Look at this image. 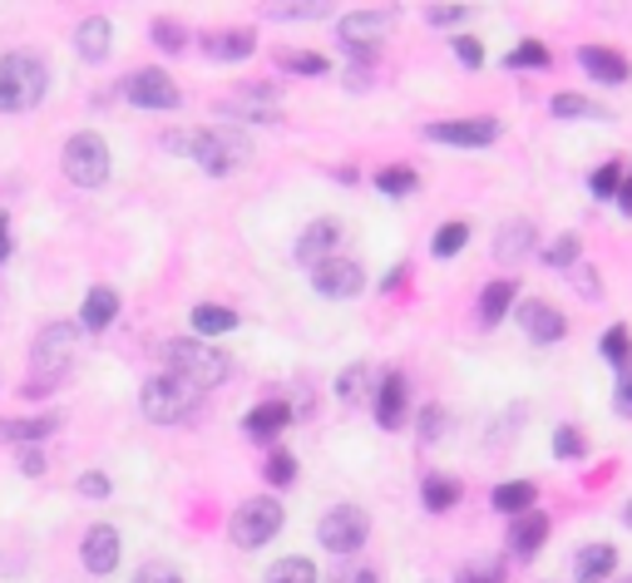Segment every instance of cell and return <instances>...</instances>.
<instances>
[{"label":"cell","instance_id":"cell-1","mask_svg":"<svg viewBox=\"0 0 632 583\" xmlns=\"http://www.w3.org/2000/svg\"><path fill=\"white\" fill-rule=\"evenodd\" d=\"M168 148H183L198 158L207 178H227L237 164L252 158V138L242 128H198V134H168Z\"/></svg>","mask_w":632,"mask_h":583},{"label":"cell","instance_id":"cell-2","mask_svg":"<svg viewBox=\"0 0 632 583\" xmlns=\"http://www.w3.org/2000/svg\"><path fill=\"white\" fill-rule=\"evenodd\" d=\"M49 94V65L30 49H10L0 59V114H25V109L45 104Z\"/></svg>","mask_w":632,"mask_h":583},{"label":"cell","instance_id":"cell-3","mask_svg":"<svg viewBox=\"0 0 632 583\" xmlns=\"http://www.w3.org/2000/svg\"><path fill=\"white\" fill-rule=\"evenodd\" d=\"M163 366L173 375H183L188 385H198V391L223 385L227 371H233V361L217 346H207L203 336H173V341H163Z\"/></svg>","mask_w":632,"mask_h":583},{"label":"cell","instance_id":"cell-4","mask_svg":"<svg viewBox=\"0 0 632 583\" xmlns=\"http://www.w3.org/2000/svg\"><path fill=\"white\" fill-rule=\"evenodd\" d=\"M286 524V509L276 494H252V500H242L233 509V519H227V539L237 543V549H262V543H272L276 534H282Z\"/></svg>","mask_w":632,"mask_h":583},{"label":"cell","instance_id":"cell-5","mask_svg":"<svg viewBox=\"0 0 632 583\" xmlns=\"http://www.w3.org/2000/svg\"><path fill=\"white\" fill-rule=\"evenodd\" d=\"M198 401H203V391L198 385H188L183 375L163 371V375H148L144 391H138V405H144V415L154 425H178L188 421V415L198 411Z\"/></svg>","mask_w":632,"mask_h":583},{"label":"cell","instance_id":"cell-6","mask_svg":"<svg viewBox=\"0 0 632 583\" xmlns=\"http://www.w3.org/2000/svg\"><path fill=\"white\" fill-rule=\"evenodd\" d=\"M75 351H79V326L75 322H55L35 336L30 346V371L45 375V385H55L59 375L75 366Z\"/></svg>","mask_w":632,"mask_h":583},{"label":"cell","instance_id":"cell-7","mask_svg":"<svg viewBox=\"0 0 632 583\" xmlns=\"http://www.w3.org/2000/svg\"><path fill=\"white\" fill-rule=\"evenodd\" d=\"M365 534H371V514L361 509V504H336V509L321 514V524H316V539H321L326 553H356L365 543Z\"/></svg>","mask_w":632,"mask_h":583},{"label":"cell","instance_id":"cell-8","mask_svg":"<svg viewBox=\"0 0 632 583\" xmlns=\"http://www.w3.org/2000/svg\"><path fill=\"white\" fill-rule=\"evenodd\" d=\"M59 168L75 188H99L109 178V148L99 134H69L65 154H59Z\"/></svg>","mask_w":632,"mask_h":583},{"label":"cell","instance_id":"cell-9","mask_svg":"<svg viewBox=\"0 0 632 583\" xmlns=\"http://www.w3.org/2000/svg\"><path fill=\"white\" fill-rule=\"evenodd\" d=\"M385 30H391V10H351L346 20H336V40H341V49L351 59H361V65L375 59V45L385 40Z\"/></svg>","mask_w":632,"mask_h":583},{"label":"cell","instance_id":"cell-10","mask_svg":"<svg viewBox=\"0 0 632 583\" xmlns=\"http://www.w3.org/2000/svg\"><path fill=\"white\" fill-rule=\"evenodd\" d=\"M504 134L499 119H440V124H425L430 144H450V148H489Z\"/></svg>","mask_w":632,"mask_h":583},{"label":"cell","instance_id":"cell-11","mask_svg":"<svg viewBox=\"0 0 632 583\" xmlns=\"http://www.w3.org/2000/svg\"><path fill=\"white\" fill-rule=\"evenodd\" d=\"M124 99L138 109H178L183 104V89L173 85V75H163V69H134V75L124 79Z\"/></svg>","mask_w":632,"mask_h":583},{"label":"cell","instance_id":"cell-12","mask_svg":"<svg viewBox=\"0 0 632 583\" xmlns=\"http://www.w3.org/2000/svg\"><path fill=\"white\" fill-rule=\"evenodd\" d=\"M312 287L321 296H331V302H351V296H361L365 272L356 257H326V262L312 272Z\"/></svg>","mask_w":632,"mask_h":583},{"label":"cell","instance_id":"cell-13","mask_svg":"<svg viewBox=\"0 0 632 583\" xmlns=\"http://www.w3.org/2000/svg\"><path fill=\"white\" fill-rule=\"evenodd\" d=\"M217 114L237 119V124H276V119H282V104H276L272 89H242V94L217 99Z\"/></svg>","mask_w":632,"mask_h":583},{"label":"cell","instance_id":"cell-14","mask_svg":"<svg viewBox=\"0 0 632 583\" xmlns=\"http://www.w3.org/2000/svg\"><path fill=\"white\" fill-rule=\"evenodd\" d=\"M119 553H124V543H119L114 524H94V529L84 534V543H79V559H84V569L94 573V579H109V573L119 569Z\"/></svg>","mask_w":632,"mask_h":583},{"label":"cell","instance_id":"cell-15","mask_svg":"<svg viewBox=\"0 0 632 583\" xmlns=\"http://www.w3.org/2000/svg\"><path fill=\"white\" fill-rule=\"evenodd\" d=\"M336 243H341V223H336V217H316V223H306L302 237H296V262L316 272L326 257H336Z\"/></svg>","mask_w":632,"mask_h":583},{"label":"cell","instance_id":"cell-16","mask_svg":"<svg viewBox=\"0 0 632 583\" xmlns=\"http://www.w3.org/2000/svg\"><path fill=\"white\" fill-rule=\"evenodd\" d=\"M519 326H523V336H533L539 346H553V341H563V332H568V322H563V312L558 306H549V302H539V296H529V302H519Z\"/></svg>","mask_w":632,"mask_h":583},{"label":"cell","instance_id":"cell-17","mask_svg":"<svg viewBox=\"0 0 632 583\" xmlns=\"http://www.w3.org/2000/svg\"><path fill=\"white\" fill-rule=\"evenodd\" d=\"M533 243H539L533 217H509V223L494 233V257H499V262H523V257H533Z\"/></svg>","mask_w":632,"mask_h":583},{"label":"cell","instance_id":"cell-18","mask_svg":"<svg viewBox=\"0 0 632 583\" xmlns=\"http://www.w3.org/2000/svg\"><path fill=\"white\" fill-rule=\"evenodd\" d=\"M375 425L381 430H400L405 425V375L385 371L381 385H375Z\"/></svg>","mask_w":632,"mask_h":583},{"label":"cell","instance_id":"cell-19","mask_svg":"<svg viewBox=\"0 0 632 583\" xmlns=\"http://www.w3.org/2000/svg\"><path fill=\"white\" fill-rule=\"evenodd\" d=\"M296 415H292V401H262V405H252V411H247V421H242V430L252 435V440H276V435L286 430V425H292Z\"/></svg>","mask_w":632,"mask_h":583},{"label":"cell","instance_id":"cell-20","mask_svg":"<svg viewBox=\"0 0 632 583\" xmlns=\"http://www.w3.org/2000/svg\"><path fill=\"white\" fill-rule=\"evenodd\" d=\"M578 65L588 69L598 85H622V79L632 75L628 59H622L618 49H602V45H583V49H578Z\"/></svg>","mask_w":632,"mask_h":583},{"label":"cell","instance_id":"cell-21","mask_svg":"<svg viewBox=\"0 0 632 583\" xmlns=\"http://www.w3.org/2000/svg\"><path fill=\"white\" fill-rule=\"evenodd\" d=\"M109 40H114V25H109V15H84V20H79V30H75L79 59H89V65L109 59Z\"/></svg>","mask_w":632,"mask_h":583},{"label":"cell","instance_id":"cell-22","mask_svg":"<svg viewBox=\"0 0 632 583\" xmlns=\"http://www.w3.org/2000/svg\"><path fill=\"white\" fill-rule=\"evenodd\" d=\"M252 49H257L252 30H217V35L203 40V55L217 59V65H237V59H247Z\"/></svg>","mask_w":632,"mask_h":583},{"label":"cell","instance_id":"cell-23","mask_svg":"<svg viewBox=\"0 0 632 583\" xmlns=\"http://www.w3.org/2000/svg\"><path fill=\"white\" fill-rule=\"evenodd\" d=\"M573 569H578V583H608V573L618 569V549L612 543H583L573 553Z\"/></svg>","mask_w":632,"mask_h":583},{"label":"cell","instance_id":"cell-24","mask_svg":"<svg viewBox=\"0 0 632 583\" xmlns=\"http://www.w3.org/2000/svg\"><path fill=\"white\" fill-rule=\"evenodd\" d=\"M543 539H549V514L529 509V514H519V519H514V529H509V549L519 553V559H533V553L543 549Z\"/></svg>","mask_w":632,"mask_h":583},{"label":"cell","instance_id":"cell-25","mask_svg":"<svg viewBox=\"0 0 632 583\" xmlns=\"http://www.w3.org/2000/svg\"><path fill=\"white\" fill-rule=\"evenodd\" d=\"M114 316H119V292H114V287H94V292L84 296V306H79V326H84V332H104Z\"/></svg>","mask_w":632,"mask_h":583},{"label":"cell","instance_id":"cell-26","mask_svg":"<svg viewBox=\"0 0 632 583\" xmlns=\"http://www.w3.org/2000/svg\"><path fill=\"white\" fill-rule=\"evenodd\" d=\"M533 480H504V484H494V509L499 514H514V519H519V514H529L533 509Z\"/></svg>","mask_w":632,"mask_h":583},{"label":"cell","instance_id":"cell-27","mask_svg":"<svg viewBox=\"0 0 632 583\" xmlns=\"http://www.w3.org/2000/svg\"><path fill=\"white\" fill-rule=\"evenodd\" d=\"M55 425H59V415H20V421H0V440L35 445V440H45Z\"/></svg>","mask_w":632,"mask_h":583},{"label":"cell","instance_id":"cell-28","mask_svg":"<svg viewBox=\"0 0 632 583\" xmlns=\"http://www.w3.org/2000/svg\"><path fill=\"white\" fill-rule=\"evenodd\" d=\"M420 500H425V509H430V514L454 509V504H460V480H454V474H425Z\"/></svg>","mask_w":632,"mask_h":583},{"label":"cell","instance_id":"cell-29","mask_svg":"<svg viewBox=\"0 0 632 583\" xmlns=\"http://www.w3.org/2000/svg\"><path fill=\"white\" fill-rule=\"evenodd\" d=\"M514 296H519V287H514V282H489V287L479 292V322H484V326H499L504 312L514 306Z\"/></svg>","mask_w":632,"mask_h":583},{"label":"cell","instance_id":"cell-30","mask_svg":"<svg viewBox=\"0 0 632 583\" xmlns=\"http://www.w3.org/2000/svg\"><path fill=\"white\" fill-rule=\"evenodd\" d=\"M188 322H193V336H223V332H233L237 326V312H227V306H213V302H203V306H193V316H188Z\"/></svg>","mask_w":632,"mask_h":583},{"label":"cell","instance_id":"cell-31","mask_svg":"<svg viewBox=\"0 0 632 583\" xmlns=\"http://www.w3.org/2000/svg\"><path fill=\"white\" fill-rule=\"evenodd\" d=\"M262 583H316V563L302 559V553H286V559H276L272 569H267Z\"/></svg>","mask_w":632,"mask_h":583},{"label":"cell","instance_id":"cell-32","mask_svg":"<svg viewBox=\"0 0 632 583\" xmlns=\"http://www.w3.org/2000/svg\"><path fill=\"white\" fill-rule=\"evenodd\" d=\"M583 237L578 233H563V237H553V243H549V253H543V262H549V267H558V272H573V267H578L583 262Z\"/></svg>","mask_w":632,"mask_h":583},{"label":"cell","instance_id":"cell-33","mask_svg":"<svg viewBox=\"0 0 632 583\" xmlns=\"http://www.w3.org/2000/svg\"><path fill=\"white\" fill-rule=\"evenodd\" d=\"M375 188H381V193H391V198H405V193H415V188H420V178H415V168L391 164V168H381V173H375Z\"/></svg>","mask_w":632,"mask_h":583},{"label":"cell","instance_id":"cell-34","mask_svg":"<svg viewBox=\"0 0 632 583\" xmlns=\"http://www.w3.org/2000/svg\"><path fill=\"white\" fill-rule=\"evenodd\" d=\"M598 346H602V356H608L618 371H628V366H632V336H628V326H608Z\"/></svg>","mask_w":632,"mask_h":583},{"label":"cell","instance_id":"cell-35","mask_svg":"<svg viewBox=\"0 0 632 583\" xmlns=\"http://www.w3.org/2000/svg\"><path fill=\"white\" fill-rule=\"evenodd\" d=\"M622 178H628V173H622L618 158H612V164H598V168H592V178H588V193L592 198H618L622 193Z\"/></svg>","mask_w":632,"mask_h":583},{"label":"cell","instance_id":"cell-36","mask_svg":"<svg viewBox=\"0 0 632 583\" xmlns=\"http://www.w3.org/2000/svg\"><path fill=\"white\" fill-rule=\"evenodd\" d=\"M549 109H553L558 119H608L598 104H592V99H583V94H553Z\"/></svg>","mask_w":632,"mask_h":583},{"label":"cell","instance_id":"cell-37","mask_svg":"<svg viewBox=\"0 0 632 583\" xmlns=\"http://www.w3.org/2000/svg\"><path fill=\"white\" fill-rule=\"evenodd\" d=\"M509 69H549V45H539V40H523V45L509 49V59H504Z\"/></svg>","mask_w":632,"mask_h":583},{"label":"cell","instance_id":"cell-38","mask_svg":"<svg viewBox=\"0 0 632 583\" xmlns=\"http://www.w3.org/2000/svg\"><path fill=\"white\" fill-rule=\"evenodd\" d=\"M464 243H470V223H444L440 233L430 237V253H435V257H454Z\"/></svg>","mask_w":632,"mask_h":583},{"label":"cell","instance_id":"cell-39","mask_svg":"<svg viewBox=\"0 0 632 583\" xmlns=\"http://www.w3.org/2000/svg\"><path fill=\"white\" fill-rule=\"evenodd\" d=\"M276 65L292 69V75H326V69H331L316 49H286V55H276Z\"/></svg>","mask_w":632,"mask_h":583},{"label":"cell","instance_id":"cell-40","mask_svg":"<svg viewBox=\"0 0 632 583\" xmlns=\"http://www.w3.org/2000/svg\"><path fill=\"white\" fill-rule=\"evenodd\" d=\"M262 474H267V484H276V490H282V484L296 480V460L286 450H272V455H267V464H262Z\"/></svg>","mask_w":632,"mask_h":583},{"label":"cell","instance_id":"cell-41","mask_svg":"<svg viewBox=\"0 0 632 583\" xmlns=\"http://www.w3.org/2000/svg\"><path fill=\"white\" fill-rule=\"evenodd\" d=\"M583 450H588L583 430H573V425H558V430H553V455H558V460H578Z\"/></svg>","mask_w":632,"mask_h":583},{"label":"cell","instance_id":"cell-42","mask_svg":"<svg viewBox=\"0 0 632 583\" xmlns=\"http://www.w3.org/2000/svg\"><path fill=\"white\" fill-rule=\"evenodd\" d=\"M148 35H154V45H163L168 55H178V49L188 45L183 25H173V20H154V25H148Z\"/></svg>","mask_w":632,"mask_h":583},{"label":"cell","instance_id":"cell-43","mask_svg":"<svg viewBox=\"0 0 632 583\" xmlns=\"http://www.w3.org/2000/svg\"><path fill=\"white\" fill-rule=\"evenodd\" d=\"M361 391H365V366H346V371L336 375V395H341L346 405H356Z\"/></svg>","mask_w":632,"mask_h":583},{"label":"cell","instance_id":"cell-44","mask_svg":"<svg viewBox=\"0 0 632 583\" xmlns=\"http://www.w3.org/2000/svg\"><path fill=\"white\" fill-rule=\"evenodd\" d=\"M440 430H444V411H440V405H425L420 421H415V435H420V445L440 440Z\"/></svg>","mask_w":632,"mask_h":583},{"label":"cell","instance_id":"cell-45","mask_svg":"<svg viewBox=\"0 0 632 583\" xmlns=\"http://www.w3.org/2000/svg\"><path fill=\"white\" fill-rule=\"evenodd\" d=\"M326 583H381V573H375L371 563H341V569H331Z\"/></svg>","mask_w":632,"mask_h":583},{"label":"cell","instance_id":"cell-46","mask_svg":"<svg viewBox=\"0 0 632 583\" xmlns=\"http://www.w3.org/2000/svg\"><path fill=\"white\" fill-rule=\"evenodd\" d=\"M134 583H183V579H178L173 563H144V569L134 573Z\"/></svg>","mask_w":632,"mask_h":583},{"label":"cell","instance_id":"cell-47","mask_svg":"<svg viewBox=\"0 0 632 583\" xmlns=\"http://www.w3.org/2000/svg\"><path fill=\"white\" fill-rule=\"evenodd\" d=\"M79 494H84V500H109V474L84 470L79 474Z\"/></svg>","mask_w":632,"mask_h":583},{"label":"cell","instance_id":"cell-48","mask_svg":"<svg viewBox=\"0 0 632 583\" xmlns=\"http://www.w3.org/2000/svg\"><path fill=\"white\" fill-rule=\"evenodd\" d=\"M267 15L272 20H316V15H326V5H267Z\"/></svg>","mask_w":632,"mask_h":583},{"label":"cell","instance_id":"cell-49","mask_svg":"<svg viewBox=\"0 0 632 583\" xmlns=\"http://www.w3.org/2000/svg\"><path fill=\"white\" fill-rule=\"evenodd\" d=\"M454 55H460V65H470V69L484 65V45H479L474 35H460V40H454Z\"/></svg>","mask_w":632,"mask_h":583},{"label":"cell","instance_id":"cell-50","mask_svg":"<svg viewBox=\"0 0 632 583\" xmlns=\"http://www.w3.org/2000/svg\"><path fill=\"white\" fill-rule=\"evenodd\" d=\"M612 405H618V415H628V421H632V366L618 375V395H612Z\"/></svg>","mask_w":632,"mask_h":583},{"label":"cell","instance_id":"cell-51","mask_svg":"<svg viewBox=\"0 0 632 583\" xmlns=\"http://www.w3.org/2000/svg\"><path fill=\"white\" fill-rule=\"evenodd\" d=\"M573 277H578L583 296H588V302H598V296H602V287H598V272H592L588 262H578V267H573Z\"/></svg>","mask_w":632,"mask_h":583},{"label":"cell","instance_id":"cell-52","mask_svg":"<svg viewBox=\"0 0 632 583\" xmlns=\"http://www.w3.org/2000/svg\"><path fill=\"white\" fill-rule=\"evenodd\" d=\"M464 15H470L464 5H430V10H425V20H430V25H454V20H464Z\"/></svg>","mask_w":632,"mask_h":583},{"label":"cell","instance_id":"cell-53","mask_svg":"<svg viewBox=\"0 0 632 583\" xmlns=\"http://www.w3.org/2000/svg\"><path fill=\"white\" fill-rule=\"evenodd\" d=\"M454 583H504V569L499 563H494V569H464Z\"/></svg>","mask_w":632,"mask_h":583},{"label":"cell","instance_id":"cell-54","mask_svg":"<svg viewBox=\"0 0 632 583\" xmlns=\"http://www.w3.org/2000/svg\"><path fill=\"white\" fill-rule=\"evenodd\" d=\"M20 470H25L30 480H35V474H45V455H40V450H25V455H20Z\"/></svg>","mask_w":632,"mask_h":583},{"label":"cell","instance_id":"cell-55","mask_svg":"<svg viewBox=\"0 0 632 583\" xmlns=\"http://www.w3.org/2000/svg\"><path fill=\"white\" fill-rule=\"evenodd\" d=\"M10 262V217L0 213V267Z\"/></svg>","mask_w":632,"mask_h":583},{"label":"cell","instance_id":"cell-56","mask_svg":"<svg viewBox=\"0 0 632 583\" xmlns=\"http://www.w3.org/2000/svg\"><path fill=\"white\" fill-rule=\"evenodd\" d=\"M618 208H622V213H628V217H632V173H628V178H622V193H618Z\"/></svg>","mask_w":632,"mask_h":583},{"label":"cell","instance_id":"cell-57","mask_svg":"<svg viewBox=\"0 0 632 583\" xmlns=\"http://www.w3.org/2000/svg\"><path fill=\"white\" fill-rule=\"evenodd\" d=\"M622 524H628V529H632V500L622 504Z\"/></svg>","mask_w":632,"mask_h":583},{"label":"cell","instance_id":"cell-58","mask_svg":"<svg viewBox=\"0 0 632 583\" xmlns=\"http://www.w3.org/2000/svg\"><path fill=\"white\" fill-rule=\"evenodd\" d=\"M622 583H632V573H628V579H622Z\"/></svg>","mask_w":632,"mask_h":583}]
</instances>
